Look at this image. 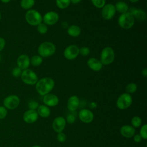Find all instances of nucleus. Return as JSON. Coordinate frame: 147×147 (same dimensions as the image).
<instances>
[{"label": "nucleus", "instance_id": "nucleus-15", "mask_svg": "<svg viewBox=\"0 0 147 147\" xmlns=\"http://www.w3.org/2000/svg\"><path fill=\"white\" fill-rule=\"evenodd\" d=\"M42 101L44 105L49 107H55L59 103V99L58 96L53 94H47L43 96Z\"/></svg>", "mask_w": 147, "mask_h": 147}, {"label": "nucleus", "instance_id": "nucleus-28", "mask_svg": "<svg viewBox=\"0 0 147 147\" xmlns=\"http://www.w3.org/2000/svg\"><path fill=\"white\" fill-rule=\"evenodd\" d=\"M131 124L134 128L139 127L142 125V119L138 116H134L131 119Z\"/></svg>", "mask_w": 147, "mask_h": 147}, {"label": "nucleus", "instance_id": "nucleus-39", "mask_svg": "<svg viewBox=\"0 0 147 147\" xmlns=\"http://www.w3.org/2000/svg\"><path fill=\"white\" fill-rule=\"evenodd\" d=\"M6 44V41L5 39L0 37V52L4 49Z\"/></svg>", "mask_w": 147, "mask_h": 147}, {"label": "nucleus", "instance_id": "nucleus-46", "mask_svg": "<svg viewBox=\"0 0 147 147\" xmlns=\"http://www.w3.org/2000/svg\"><path fill=\"white\" fill-rule=\"evenodd\" d=\"M1 18H2V14H1V13L0 12V20H1Z\"/></svg>", "mask_w": 147, "mask_h": 147}, {"label": "nucleus", "instance_id": "nucleus-2", "mask_svg": "<svg viewBox=\"0 0 147 147\" xmlns=\"http://www.w3.org/2000/svg\"><path fill=\"white\" fill-rule=\"evenodd\" d=\"M38 55L42 57H48L56 52V47L51 42L44 41L40 44L37 49Z\"/></svg>", "mask_w": 147, "mask_h": 147}, {"label": "nucleus", "instance_id": "nucleus-1", "mask_svg": "<svg viewBox=\"0 0 147 147\" xmlns=\"http://www.w3.org/2000/svg\"><path fill=\"white\" fill-rule=\"evenodd\" d=\"M55 81L49 77H45L38 80L35 84L36 91L41 96L50 93L55 86Z\"/></svg>", "mask_w": 147, "mask_h": 147}, {"label": "nucleus", "instance_id": "nucleus-22", "mask_svg": "<svg viewBox=\"0 0 147 147\" xmlns=\"http://www.w3.org/2000/svg\"><path fill=\"white\" fill-rule=\"evenodd\" d=\"M67 32L69 36L73 37H76L80 34L81 29L76 25H71L68 27Z\"/></svg>", "mask_w": 147, "mask_h": 147}, {"label": "nucleus", "instance_id": "nucleus-5", "mask_svg": "<svg viewBox=\"0 0 147 147\" xmlns=\"http://www.w3.org/2000/svg\"><path fill=\"white\" fill-rule=\"evenodd\" d=\"M115 59V53L113 49L110 47L104 48L101 51L100 61L103 65H109L111 64Z\"/></svg>", "mask_w": 147, "mask_h": 147}, {"label": "nucleus", "instance_id": "nucleus-17", "mask_svg": "<svg viewBox=\"0 0 147 147\" xmlns=\"http://www.w3.org/2000/svg\"><path fill=\"white\" fill-rule=\"evenodd\" d=\"M80 105V100L78 96L76 95H72L71 96L68 100L67 103V109L69 111L74 112L76 111Z\"/></svg>", "mask_w": 147, "mask_h": 147}, {"label": "nucleus", "instance_id": "nucleus-42", "mask_svg": "<svg viewBox=\"0 0 147 147\" xmlns=\"http://www.w3.org/2000/svg\"><path fill=\"white\" fill-rule=\"evenodd\" d=\"M82 0H71V3H72L74 4H78Z\"/></svg>", "mask_w": 147, "mask_h": 147}, {"label": "nucleus", "instance_id": "nucleus-23", "mask_svg": "<svg viewBox=\"0 0 147 147\" xmlns=\"http://www.w3.org/2000/svg\"><path fill=\"white\" fill-rule=\"evenodd\" d=\"M116 11L120 13L121 14L126 13L128 12L129 6L128 5L123 1H118L114 5Z\"/></svg>", "mask_w": 147, "mask_h": 147}, {"label": "nucleus", "instance_id": "nucleus-31", "mask_svg": "<svg viewBox=\"0 0 147 147\" xmlns=\"http://www.w3.org/2000/svg\"><path fill=\"white\" fill-rule=\"evenodd\" d=\"M139 134L141 136L142 139L144 140L147 139V125L146 124H144L141 126Z\"/></svg>", "mask_w": 147, "mask_h": 147}, {"label": "nucleus", "instance_id": "nucleus-33", "mask_svg": "<svg viewBox=\"0 0 147 147\" xmlns=\"http://www.w3.org/2000/svg\"><path fill=\"white\" fill-rule=\"evenodd\" d=\"M90 50L87 47H82L79 48V54L83 56H87L89 55Z\"/></svg>", "mask_w": 147, "mask_h": 147}, {"label": "nucleus", "instance_id": "nucleus-43", "mask_svg": "<svg viewBox=\"0 0 147 147\" xmlns=\"http://www.w3.org/2000/svg\"><path fill=\"white\" fill-rule=\"evenodd\" d=\"M2 3H9V2H10V1H11V0H0Z\"/></svg>", "mask_w": 147, "mask_h": 147}, {"label": "nucleus", "instance_id": "nucleus-4", "mask_svg": "<svg viewBox=\"0 0 147 147\" xmlns=\"http://www.w3.org/2000/svg\"><path fill=\"white\" fill-rule=\"evenodd\" d=\"M118 23L121 28L125 29H129L134 26L135 19L130 13L127 12L121 14L118 18Z\"/></svg>", "mask_w": 147, "mask_h": 147}, {"label": "nucleus", "instance_id": "nucleus-45", "mask_svg": "<svg viewBox=\"0 0 147 147\" xmlns=\"http://www.w3.org/2000/svg\"><path fill=\"white\" fill-rule=\"evenodd\" d=\"M32 147H42V146H40V145H35L32 146Z\"/></svg>", "mask_w": 147, "mask_h": 147}, {"label": "nucleus", "instance_id": "nucleus-20", "mask_svg": "<svg viewBox=\"0 0 147 147\" xmlns=\"http://www.w3.org/2000/svg\"><path fill=\"white\" fill-rule=\"evenodd\" d=\"M128 12L133 15L134 19H136L139 21H144L146 18V12L142 9L134 8L133 10H130V11Z\"/></svg>", "mask_w": 147, "mask_h": 147}, {"label": "nucleus", "instance_id": "nucleus-10", "mask_svg": "<svg viewBox=\"0 0 147 147\" xmlns=\"http://www.w3.org/2000/svg\"><path fill=\"white\" fill-rule=\"evenodd\" d=\"M116 10L115 6L112 3L105 4L102 8L101 16L106 20H110L113 18L115 14Z\"/></svg>", "mask_w": 147, "mask_h": 147}, {"label": "nucleus", "instance_id": "nucleus-26", "mask_svg": "<svg viewBox=\"0 0 147 147\" xmlns=\"http://www.w3.org/2000/svg\"><path fill=\"white\" fill-rule=\"evenodd\" d=\"M71 3V0H56L57 6L61 9H64L68 7Z\"/></svg>", "mask_w": 147, "mask_h": 147}, {"label": "nucleus", "instance_id": "nucleus-24", "mask_svg": "<svg viewBox=\"0 0 147 147\" xmlns=\"http://www.w3.org/2000/svg\"><path fill=\"white\" fill-rule=\"evenodd\" d=\"M35 3V0H21L20 6L25 10L31 9Z\"/></svg>", "mask_w": 147, "mask_h": 147}, {"label": "nucleus", "instance_id": "nucleus-35", "mask_svg": "<svg viewBox=\"0 0 147 147\" xmlns=\"http://www.w3.org/2000/svg\"><path fill=\"white\" fill-rule=\"evenodd\" d=\"M56 138H57V140L59 142L63 143L66 141L67 136H66L65 134L62 131V132H60V133H57V136H56Z\"/></svg>", "mask_w": 147, "mask_h": 147}, {"label": "nucleus", "instance_id": "nucleus-14", "mask_svg": "<svg viewBox=\"0 0 147 147\" xmlns=\"http://www.w3.org/2000/svg\"><path fill=\"white\" fill-rule=\"evenodd\" d=\"M38 115L36 110L28 109L23 114L22 119L26 123H33L37 121Z\"/></svg>", "mask_w": 147, "mask_h": 147}, {"label": "nucleus", "instance_id": "nucleus-9", "mask_svg": "<svg viewBox=\"0 0 147 147\" xmlns=\"http://www.w3.org/2000/svg\"><path fill=\"white\" fill-rule=\"evenodd\" d=\"M64 57L69 60L76 59L79 55V48L74 44L67 47L64 51Z\"/></svg>", "mask_w": 147, "mask_h": 147}, {"label": "nucleus", "instance_id": "nucleus-47", "mask_svg": "<svg viewBox=\"0 0 147 147\" xmlns=\"http://www.w3.org/2000/svg\"><path fill=\"white\" fill-rule=\"evenodd\" d=\"M1 60H2V56H1V54H0V62H1Z\"/></svg>", "mask_w": 147, "mask_h": 147}, {"label": "nucleus", "instance_id": "nucleus-12", "mask_svg": "<svg viewBox=\"0 0 147 147\" xmlns=\"http://www.w3.org/2000/svg\"><path fill=\"white\" fill-rule=\"evenodd\" d=\"M79 118L83 123H91L94 118V115L92 111L87 109H83L79 112Z\"/></svg>", "mask_w": 147, "mask_h": 147}, {"label": "nucleus", "instance_id": "nucleus-11", "mask_svg": "<svg viewBox=\"0 0 147 147\" xmlns=\"http://www.w3.org/2000/svg\"><path fill=\"white\" fill-rule=\"evenodd\" d=\"M59 19V14L53 11L47 12L42 16V21L48 25H53L57 22Z\"/></svg>", "mask_w": 147, "mask_h": 147}, {"label": "nucleus", "instance_id": "nucleus-25", "mask_svg": "<svg viewBox=\"0 0 147 147\" xmlns=\"http://www.w3.org/2000/svg\"><path fill=\"white\" fill-rule=\"evenodd\" d=\"M43 59L41 56L38 55H34L30 59V64L34 67H38L42 63Z\"/></svg>", "mask_w": 147, "mask_h": 147}, {"label": "nucleus", "instance_id": "nucleus-19", "mask_svg": "<svg viewBox=\"0 0 147 147\" xmlns=\"http://www.w3.org/2000/svg\"><path fill=\"white\" fill-rule=\"evenodd\" d=\"M88 67L94 71H99L102 68L103 64L100 61L95 57H91L88 59L87 62Z\"/></svg>", "mask_w": 147, "mask_h": 147}, {"label": "nucleus", "instance_id": "nucleus-44", "mask_svg": "<svg viewBox=\"0 0 147 147\" xmlns=\"http://www.w3.org/2000/svg\"><path fill=\"white\" fill-rule=\"evenodd\" d=\"M130 2H132V3H136V2H137L139 0H129Z\"/></svg>", "mask_w": 147, "mask_h": 147}, {"label": "nucleus", "instance_id": "nucleus-37", "mask_svg": "<svg viewBox=\"0 0 147 147\" xmlns=\"http://www.w3.org/2000/svg\"><path fill=\"white\" fill-rule=\"evenodd\" d=\"M76 120V117L73 114H69L67 115L65 121L66 122L68 123L69 124H72L75 122Z\"/></svg>", "mask_w": 147, "mask_h": 147}, {"label": "nucleus", "instance_id": "nucleus-36", "mask_svg": "<svg viewBox=\"0 0 147 147\" xmlns=\"http://www.w3.org/2000/svg\"><path fill=\"white\" fill-rule=\"evenodd\" d=\"M7 115V110L3 106H0V119H5Z\"/></svg>", "mask_w": 147, "mask_h": 147}, {"label": "nucleus", "instance_id": "nucleus-32", "mask_svg": "<svg viewBox=\"0 0 147 147\" xmlns=\"http://www.w3.org/2000/svg\"><path fill=\"white\" fill-rule=\"evenodd\" d=\"M38 106H39V103L34 100H31L28 103V107L30 110H36Z\"/></svg>", "mask_w": 147, "mask_h": 147}, {"label": "nucleus", "instance_id": "nucleus-6", "mask_svg": "<svg viewBox=\"0 0 147 147\" xmlns=\"http://www.w3.org/2000/svg\"><path fill=\"white\" fill-rule=\"evenodd\" d=\"M21 80L28 85H35L38 81L37 74L30 69H26L22 71L21 75Z\"/></svg>", "mask_w": 147, "mask_h": 147}, {"label": "nucleus", "instance_id": "nucleus-7", "mask_svg": "<svg viewBox=\"0 0 147 147\" xmlns=\"http://www.w3.org/2000/svg\"><path fill=\"white\" fill-rule=\"evenodd\" d=\"M133 99L130 94L125 92L121 94L117 98L116 105L120 110H125L130 106Z\"/></svg>", "mask_w": 147, "mask_h": 147}, {"label": "nucleus", "instance_id": "nucleus-27", "mask_svg": "<svg viewBox=\"0 0 147 147\" xmlns=\"http://www.w3.org/2000/svg\"><path fill=\"white\" fill-rule=\"evenodd\" d=\"M137 90V85L134 83H130L127 84L125 87V91L126 93L129 94L134 93Z\"/></svg>", "mask_w": 147, "mask_h": 147}, {"label": "nucleus", "instance_id": "nucleus-3", "mask_svg": "<svg viewBox=\"0 0 147 147\" xmlns=\"http://www.w3.org/2000/svg\"><path fill=\"white\" fill-rule=\"evenodd\" d=\"M25 18L28 24L32 26H37L42 21V16L36 10L29 9L25 15Z\"/></svg>", "mask_w": 147, "mask_h": 147}, {"label": "nucleus", "instance_id": "nucleus-41", "mask_svg": "<svg viewBox=\"0 0 147 147\" xmlns=\"http://www.w3.org/2000/svg\"><path fill=\"white\" fill-rule=\"evenodd\" d=\"M141 74H142V75L144 77H146V76H147V68H144V69L142 70Z\"/></svg>", "mask_w": 147, "mask_h": 147}, {"label": "nucleus", "instance_id": "nucleus-8", "mask_svg": "<svg viewBox=\"0 0 147 147\" xmlns=\"http://www.w3.org/2000/svg\"><path fill=\"white\" fill-rule=\"evenodd\" d=\"M20 99L16 95H10L5 97L3 100V106L7 110H14L18 107Z\"/></svg>", "mask_w": 147, "mask_h": 147}, {"label": "nucleus", "instance_id": "nucleus-13", "mask_svg": "<svg viewBox=\"0 0 147 147\" xmlns=\"http://www.w3.org/2000/svg\"><path fill=\"white\" fill-rule=\"evenodd\" d=\"M65 119L61 116L56 117L52 122V128L53 130L57 133L62 132L66 126Z\"/></svg>", "mask_w": 147, "mask_h": 147}, {"label": "nucleus", "instance_id": "nucleus-29", "mask_svg": "<svg viewBox=\"0 0 147 147\" xmlns=\"http://www.w3.org/2000/svg\"><path fill=\"white\" fill-rule=\"evenodd\" d=\"M37 30L39 33L41 34H44L48 31V27L46 24L41 22L37 26Z\"/></svg>", "mask_w": 147, "mask_h": 147}, {"label": "nucleus", "instance_id": "nucleus-21", "mask_svg": "<svg viewBox=\"0 0 147 147\" xmlns=\"http://www.w3.org/2000/svg\"><path fill=\"white\" fill-rule=\"evenodd\" d=\"M36 111L38 116H40L42 118H47L51 115V110L49 107L45 105H39Z\"/></svg>", "mask_w": 147, "mask_h": 147}, {"label": "nucleus", "instance_id": "nucleus-18", "mask_svg": "<svg viewBox=\"0 0 147 147\" xmlns=\"http://www.w3.org/2000/svg\"><path fill=\"white\" fill-rule=\"evenodd\" d=\"M120 133L125 138H131L136 134V129L131 125H125L120 128Z\"/></svg>", "mask_w": 147, "mask_h": 147}, {"label": "nucleus", "instance_id": "nucleus-38", "mask_svg": "<svg viewBox=\"0 0 147 147\" xmlns=\"http://www.w3.org/2000/svg\"><path fill=\"white\" fill-rule=\"evenodd\" d=\"M133 137L134 142L136 143H140L142 140L141 136L139 134H135Z\"/></svg>", "mask_w": 147, "mask_h": 147}, {"label": "nucleus", "instance_id": "nucleus-40", "mask_svg": "<svg viewBox=\"0 0 147 147\" xmlns=\"http://www.w3.org/2000/svg\"><path fill=\"white\" fill-rule=\"evenodd\" d=\"M68 26H68V23H67V22L64 21V22H63L61 23V27H62L63 28H64V29L68 28Z\"/></svg>", "mask_w": 147, "mask_h": 147}, {"label": "nucleus", "instance_id": "nucleus-16", "mask_svg": "<svg viewBox=\"0 0 147 147\" xmlns=\"http://www.w3.org/2000/svg\"><path fill=\"white\" fill-rule=\"evenodd\" d=\"M17 65L22 71L28 69L30 65V58L25 54L20 55L17 59Z\"/></svg>", "mask_w": 147, "mask_h": 147}, {"label": "nucleus", "instance_id": "nucleus-34", "mask_svg": "<svg viewBox=\"0 0 147 147\" xmlns=\"http://www.w3.org/2000/svg\"><path fill=\"white\" fill-rule=\"evenodd\" d=\"M22 70L19 67H16L11 71V74L14 78H18L21 76Z\"/></svg>", "mask_w": 147, "mask_h": 147}, {"label": "nucleus", "instance_id": "nucleus-30", "mask_svg": "<svg viewBox=\"0 0 147 147\" xmlns=\"http://www.w3.org/2000/svg\"><path fill=\"white\" fill-rule=\"evenodd\" d=\"M93 5L98 9H102L106 4V0H91Z\"/></svg>", "mask_w": 147, "mask_h": 147}]
</instances>
